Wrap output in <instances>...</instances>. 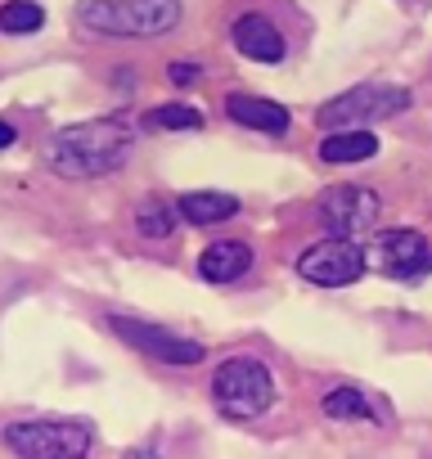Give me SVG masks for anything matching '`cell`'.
<instances>
[{"label":"cell","instance_id":"obj_1","mask_svg":"<svg viewBox=\"0 0 432 459\" xmlns=\"http://www.w3.org/2000/svg\"><path fill=\"white\" fill-rule=\"evenodd\" d=\"M46 158L68 180H95V176L117 171L131 158V131L122 122H104V117L77 122V126H64L50 140Z\"/></svg>","mask_w":432,"mask_h":459},{"label":"cell","instance_id":"obj_2","mask_svg":"<svg viewBox=\"0 0 432 459\" xmlns=\"http://www.w3.org/2000/svg\"><path fill=\"white\" fill-rule=\"evenodd\" d=\"M77 23L108 41L167 37L180 23V0H82Z\"/></svg>","mask_w":432,"mask_h":459},{"label":"cell","instance_id":"obj_3","mask_svg":"<svg viewBox=\"0 0 432 459\" xmlns=\"http://www.w3.org/2000/svg\"><path fill=\"white\" fill-rule=\"evenodd\" d=\"M212 401L226 419H262L271 405H275V378L266 369V360L257 356H230L216 365V378H212Z\"/></svg>","mask_w":432,"mask_h":459},{"label":"cell","instance_id":"obj_4","mask_svg":"<svg viewBox=\"0 0 432 459\" xmlns=\"http://www.w3.org/2000/svg\"><path fill=\"white\" fill-rule=\"evenodd\" d=\"M5 446L19 459H91V428L77 419H14L5 423Z\"/></svg>","mask_w":432,"mask_h":459},{"label":"cell","instance_id":"obj_5","mask_svg":"<svg viewBox=\"0 0 432 459\" xmlns=\"http://www.w3.org/2000/svg\"><path fill=\"white\" fill-rule=\"evenodd\" d=\"M410 108V91L396 86V82H365V86H351L342 95H333L324 108H320V126L324 131H347V126H369V122H383V117H396Z\"/></svg>","mask_w":432,"mask_h":459},{"label":"cell","instance_id":"obj_6","mask_svg":"<svg viewBox=\"0 0 432 459\" xmlns=\"http://www.w3.org/2000/svg\"><path fill=\"white\" fill-rule=\"evenodd\" d=\"M369 257L356 239H338V235H324L320 244H311L302 257H298V275L315 289H347L365 275Z\"/></svg>","mask_w":432,"mask_h":459},{"label":"cell","instance_id":"obj_7","mask_svg":"<svg viewBox=\"0 0 432 459\" xmlns=\"http://www.w3.org/2000/svg\"><path fill=\"white\" fill-rule=\"evenodd\" d=\"M378 212L383 203L365 185H333L315 198V221L324 225V235H338V239H356L365 230H374Z\"/></svg>","mask_w":432,"mask_h":459},{"label":"cell","instance_id":"obj_8","mask_svg":"<svg viewBox=\"0 0 432 459\" xmlns=\"http://www.w3.org/2000/svg\"><path fill=\"white\" fill-rule=\"evenodd\" d=\"M108 329L122 342H131L135 351H144L149 360H162V365H198L207 356L203 342H189V338H180L162 325H144V320H131V316H108Z\"/></svg>","mask_w":432,"mask_h":459},{"label":"cell","instance_id":"obj_9","mask_svg":"<svg viewBox=\"0 0 432 459\" xmlns=\"http://www.w3.org/2000/svg\"><path fill=\"white\" fill-rule=\"evenodd\" d=\"M374 262L392 280H419L432 271V248L419 230H383L374 244Z\"/></svg>","mask_w":432,"mask_h":459},{"label":"cell","instance_id":"obj_10","mask_svg":"<svg viewBox=\"0 0 432 459\" xmlns=\"http://www.w3.org/2000/svg\"><path fill=\"white\" fill-rule=\"evenodd\" d=\"M230 41H235V50H239L244 59H253V64H280V59H284V37H280V28H275L266 14H257V10L235 19Z\"/></svg>","mask_w":432,"mask_h":459},{"label":"cell","instance_id":"obj_11","mask_svg":"<svg viewBox=\"0 0 432 459\" xmlns=\"http://www.w3.org/2000/svg\"><path fill=\"white\" fill-rule=\"evenodd\" d=\"M253 271V248L244 239H216L212 248H203L198 257V275L207 284H235Z\"/></svg>","mask_w":432,"mask_h":459},{"label":"cell","instance_id":"obj_12","mask_svg":"<svg viewBox=\"0 0 432 459\" xmlns=\"http://www.w3.org/2000/svg\"><path fill=\"white\" fill-rule=\"evenodd\" d=\"M226 113H230L239 126H248V131H266V135H284L289 122H293L284 104L262 100V95H230V100H226Z\"/></svg>","mask_w":432,"mask_h":459},{"label":"cell","instance_id":"obj_13","mask_svg":"<svg viewBox=\"0 0 432 459\" xmlns=\"http://www.w3.org/2000/svg\"><path fill=\"white\" fill-rule=\"evenodd\" d=\"M378 153V140L369 126H347V131H324L320 140V158L329 167H347V162H365Z\"/></svg>","mask_w":432,"mask_h":459},{"label":"cell","instance_id":"obj_14","mask_svg":"<svg viewBox=\"0 0 432 459\" xmlns=\"http://www.w3.org/2000/svg\"><path fill=\"white\" fill-rule=\"evenodd\" d=\"M176 207L194 225H216V221H230L239 212V198L235 194H221V189H194V194H180Z\"/></svg>","mask_w":432,"mask_h":459},{"label":"cell","instance_id":"obj_15","mask_svg":"<svg viewBox=\"0 0 432 459\" xmlns=\"http://www.w3.org/2000/svg\"><path fill=\"white\" fill-rule=\"evenodd\" d=\"M176 221H180V207L167 203V198H144L135 207V230H140L144 239H167L171 230H176Z\"/></svg>","mask_w":432,"mask_h":459},{"label":"cell","instance_id":"obj_16","mask_svg":"<svg viewBox=\"0 0 432 459\" xmlns=\"http://www.w3.org/2000/svg\"><path fill=\"white\" fill-rule=\"evenodd\" d=\"M324 414L329 419H342V423H351V419H374V405H369V396L360 392V387H333V392H324Z\"/></svg>","mask_w":432,"mask_h":459},{"label":"cell","instance_id":"obj_17","mask_svg":"<svg viewBox=\"0 0 432 459\" xmlns=\"http://www.w3.org/2000/svg\"><path fill=\"white\" fill-rule=\"evenodd\" d=\"M41 23H46V10L37 0H10V5L0 10V32H10V37H28Z\"/></svg>","mask_w":432,"mask_h":459},{"label":"cell","instance_id":"obj_18","mask_svg":"<svg viewBox=\"0 0 432 459\" xmlns=\"http://www.w3.org/2000/svg\"><path fill=\"white\" fill-rule=\"evenodd\" d=\"M149 122L162 126V131H198V126H203L198 108H189V104H158Z\"/></svg>","mask_w":432,"mask_h":459},{"label":"cell","instance_id":"obj_19","mask_svg":"<svg viewBox=\"0 0 432 459\" xmlns=\"http://www.w3.org/2000/svg\"><path fill=\"white\" fill-rule=\"evenodd\" d=\"M167 77H171L176 86H189V82H198V64H180V59H176V64L167 68Z\"/></svg>","mask_w":432,"mask_h":459},{"label":"cell","instance_id":"obj_20","mask_svg":"<svg viewBox=\"0 0 432 459\" xmlns=\"http://www.w3.org/2000/svg\"><path fill=\"white\" fill-rule=\"evenodd\" d=\"M5 144H14V126H10V122H0V149H5Z\"/></svg>","mask_w":432,"mask_h":459},{"label":"cell","instance_id":"obj_21","mask_svg":"<svg viewBox=\"0 0 432 459\" xmlns=\"http://www.w3.org/2000/svg\"><path fill=\"white\" fill-rule=\"evenodd\" d=\"M122 459H158L153 450H131V455H122Z\"/></svg>","mask_w":432,"mask_h":459}]
</instances>
